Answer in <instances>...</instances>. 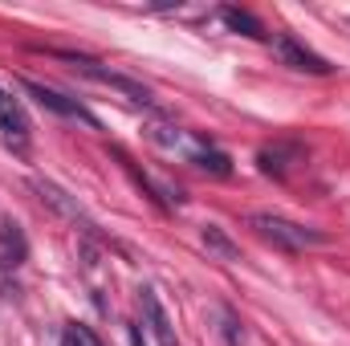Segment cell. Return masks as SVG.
Wrapping results in <instances>:
<instances>
[{
    "mask_svg": "<svg viewBox=\"0 0 350 346\" xmlns=\"http://www.w3.org/2000/svg\"><path fill=\"white\" fill-rule=\"evenodd\" d=\"M253 228H257L261 237H269L273 245L289 249V253L318 249V245H326V241H330L326 232H318V228H306V224H293V220H285V216H273V212H257V216H253Z\"/></svg>",
    "mask_w": 350,
    "mask_h": 346,
    "instance_id": "obj_1",
    "label": "cell"
},
{
    "mask_svg": "<svg viewBox=\"0 0 350 346\" xmlns=\"http://www.w3.org/2000/svg\"><path fill=\"white\" fill-rule=\"evenodd\" d=\"M53 57H66V62H74V70H78V74H86L90 82H102V86H110V90H118V94H126L135 106H155L151 90L139 86V82H135V78H126V74L102 70L98 62H90V57H78V53H62V49H53Z\"/></svg>",
    "mask_w": 350,
    "mask_h": 346,
    "instance_id": "obj_2",
    "label": "cell"
},
{
    "mask_svg": "<svg viewBox=\"0 0 350 346\" xmlns=\"http://www.w3.org/2000/svg\"><path fill=\"white\" fill-rule=\"evenodd\" d=\"M33 191H37V196H41V204H49L57 216H66V220H70V224H78L82 232H94V220L86 216V208H82L66 187H57L53 179H33Z\"/></svg>",
    "mask_w": 350,
    "mask_h": 346,
    "instance_id": "obj_3",
    "label": "cell"
},
{
    "mask_svg": "<svg viewBox=\"0 0 350 346\" xmlns=\"http://www.w3.org/2000/svg\"><path fill=\"white\" fill-rule=\"evenodd\" d=\"M21 86H25V94H33V98H37L45 110H53V114H62V118H74V122H86V127H94V131H98V118L90 114L78 98H66V94H57V90L41 86V82H29V78H25Z\"/></svg>",
    "mask_w": 350,
    "mask_h": 346,
    "instance_id": "obj_4",
    "label": "cell"
},
{
    "mask_svg": "<svg viewBox=\"0 0 350 346\" xmlns=\"http://www.w3.org/2000/svg\"><path fill=\"white\" fill-rule=\"evenodd\" d=\"M273 45H277V53H281V62L285 66H293V70H301V74H318V78H326L334 66L326 62V57H318L314 49H306L297 37H289V33H281V37H273Z\"/></svg>",
    "mask_w": 350,
    "mask_h": 346,
    "instance_id": "obj_5",
    "label": "cell"
},
{
    "mask_svg": "<svg viewBox=\"0 0 350 346\" xmlns=\"http://www.w3.org/2000/svg\"><path fill=\"white\" fill-rule=\"evenodd\" d=\"M0 135H4L12 147H25V143H29V118H25L21 102H16L12 94H4V90H0Z\"/></svg>",
    "mask_w": 350,
    "mask_h": 346,
    "instance_id": "obj_6",
    "label": "cell"
},
{
    "mask_svg": "<svg viewBox=\"0 0 350 346\" xmlns=\"http://www.w3.org/2000/svg\"><path fill=\"white\" fill-rule=\"evenodd\" d=\"M139 297H143V314H147V326H151V334L159 338V346H179V343H175V330H172V318H167V310L159 306L155 289H143Z\"/></svg>",
    "mask_w": 350,
    "mask_h": 346,
    "instance_id": "obj_7",
    "label": "cell"
},
{
    "mask_svg": "<svg viewBox=\"0 0 350 346\" xmlns=\"http://www.w3.org/2000/svg\"><path fill=\"white\" fill-rule=\"evenodd\" d=\"M220 21H224L232 33H241V37H253V41H261V37H265V25L253 16V12H245V8L224 4V8H220Z\"/></svg>",
    "mask_w": 350,
    "mask_h": 346,
    "instance_id": "obj_8",
    "label": "cell"
},
{
    "mask_svg": "<svg viewBox=\"0 0 350 346\" xmlns=\"http://www.w3.org/2000/svg\"><path fill=\"white\" fill-rule=\"evenodd\" d=\"M200 241L208 245V253H216L220 261H237V257H241L237 241H232V237H228L220 224H204V228H200Z\"/></svg>",
    "mask_w": 350,
    "mask_h": 346,
    "instance_id": "obj_9",
    "label": "cell"
},
{
    "mask_svg": "<svg viewBox=\"0 0 350 346\" xmlns=\"http://www.w3.org/2000/svg\"><path fill=\"white\" fill-rule=\"evenodd\" d=\"M0 245H4V261L0 265H21L25 253H29V245H25V232H21V224H12V220H4L0 224Z\"/></svg>",
    "mask_w": 350,
    "mask_h": 346,
    "instance_id": "obj_10",
    "label": "cell"
},
{
    "mask_svg": "<svg viewBox=\"0 0 350 346\" xmlns=\"http://www.w3.org/2000/svg\"><path fill=\"white\" fill-rule=\"evenodd\" d=\"M289 159H301V151L297 147H265L261 155H257V163H261L265 175H285Z\"/></svg>",
    "mask_w": 350,
    "mask_h": 346,
    "instance_id": "obj_11",
    "label": "cell"
},
{
    "mask_svg": "<svg viewBox=\"0 0 350 346\" xmlns=\"http://www.w3.org/2000/svg\"><path fill=\"white\" fill-rule=\"evenodd\" d=\"M191 163H196L200 172H208V175H232V159H228L224 151H212V147H208V151H196Z\"/></svg>",
    "mask_w": 350,
    "mask_h": 346,
    "instance_id": "obj_12",
    "label": "cell"
},
{
    "mask_svg": "<svg viewBox=\"0 0 350 346\" xmlns=\"http://www.w3.org/2000/svg\"><path fill=\"white\" fill-rule=\"evenodd\" d=\"M216 318H220V338H224V346H241L245 343V326H241V318H237L228 306H220Z\"/></svg>",
    "mask_w": 350,
    "mask_h": 346,
    "instance_id": "obj_13",
    "label": "cell"
},
{
    "mask_svg": "<svg viewBox=\"0 0 350 346\" xmlns=\"http://www.w3.org/2000/svg\"><path fill=\"white\" fill-rule=\"evenodd\" d=\"M62 346H102V338H98L90 326H82V322H70V326L62 330Z\"/></svg>",
    "mask_w": 350,
    "mask_h": 346,
    "instance_id": "obj_14",
    "label": "cell"
},
{
    "mask_svg": "<svg viewBox=\"0 0 350 346\" xmlns=\"http://www.w3.org/2000/svg\"><path fill=\"white\" fill-rule=\"evenodd\" d=\"M126 334H131V346H147V343H143V326H139V322H131V326H126Z\"/></svg>",
    "mask_w": 350,
    "mask_h": 346,
    "instance_id": "obj_15",
    "label": "cell"
}]
</instances>
